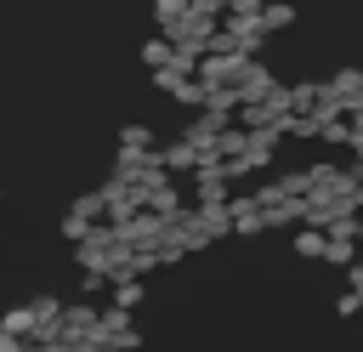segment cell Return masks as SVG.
I'll use <instances>...</instances> for the list:
<instances>
[{"instance_id": "7a4b0ae2", "label": "cell", "mask_w": 363, "mask_h": 352, "mask_svg": "<svg viewBox=\"0 0 363 352\" xmlns=\"http://www.w3.org/2000/svg\"><path fill=\"white\" fill-rule=\"evenodd\" d=\"M119 153L147 159V153H153V131H147V125H125V131H119Z\"/></svg>"}, {"instance_id": "5b68a950", "label": "cell", "mask_w": 363, "mask_h": 352, "mask_svg": "<svg viewBox=\"0 0 363 352\" xmlns=\"http://www.w3.org/2000/svg\"><path fill=\"white\" fill-rule=\"evenodd\" d=\"M113 307H119V312H130V307H142V284H136V278H125V284L113 290Z\"/></svg>"}, {"instance_id": "6da1fadb", "label": "cell", "mask_w": 363, "mask_h": 352, "mask_svg": "<svg viewBox=\"0 0 363 352\" xmlns=\"http://www.w3.org/2000/svg\"><path fill=\"white\" fill-rule=\"evenodd\" d=\"M91 227H102V193H79L74 204H68V216H62V233L79 244Z\"/></svg>"}, {"instance_id": "277c9868", "label": "cell", "mask_w": 363, "mask_h": 352, "mask_svg": "<svg viewBox=\"0 0 363 352\" xmlns=\"http://www.w3.org/2000/svg\"><path fill=\"white\" fill-rule=\"evenodd\" d=\"M153 17H159V28H176L187 17V0H153Z\"/></svg>"}, {"instance_id": "3957f363", "label": "cell", "mask_w": 363, "mask_h": 352, "mask_svg": "<svg viewBox=\"0 0 363 352\" xmlns=\"http://www.w3.org/2000/svg\"><path fill=\"white\" fill-rule=\"evenodd\" d=\"M170 57H176V51H170V40H164V34H159V40H147V45H142V62H147V68H153V74H159V68H170Z\"/></svg>"}]
</instances>
